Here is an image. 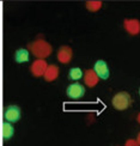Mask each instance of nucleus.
Segmentation results:
<instances>
[{
    "label": "nucleus",
    "instance_id": "f8f14e48",
    "mask_svg": "<svg viewBox=\"0 0 140 146\" xmlns=\"http://www.w3.org/2000/svg\"><path fill=\"white\" fill-rule=\"evenodd\" d=\"M15 134V127L12 123H9V122H4L3 123V138L5 140H9L13 137Z\"/></svg>",
    "mask_w": 140,
    "mask_h": 146
},
{
    "label": "nucleus",
    "instance_id": "f257e3e1",
    "mask_svg": "<svg viewBox=\"0 0 140 146\" xmlns=\"http://www.w3.org/2000/svg\"><path fill=\"white\" fill-rule=\"evenodd\" d=\"M30 53L36 58V59H43L46 60V58H48L53 53V47L48 41L43 40V38H37L35 40L31 43H29L28 46Z\"/></svg>",
    "mask_w": 140,
    "mask_h": 146
},
{
    "label": "nucleus",
    "instance_id": "39448f33",
    "mask_svg": "<svg viewBox=\"0 0 140 146\" xmlns=\"http://www.w3.org/2000/svg\"><path fill=\"white\" fill-rule=\"evenodd\" d=\"M48 67V64L46 60L43 59H36L33 61L31 66H30V72L35 78H40V77H43L44 72Z\"/></svg>",
    "mask_w": 140,
    "mask_h": 146
},
{
    "label": "nucleus",
    "instance_id": "4468645a",
    "mask_svg": "<svg viewBox=\"0 0 140 146\" xmlns=\"http://www.w3.org/2000/svg\"><path fill=\"white\" fill-rule=\"evenodd\" d=\"M103 6V3L102 1H98V0H91V1H88L85 4V7L88 9V11L90 12H98Z\"/></svg>",
    "mask_w": 140,
    "mask_h": 146
},
{
    "label": "nucleus",
    "instance_id": "7ed1b4c3",
    "mask_svg": "<svg viewBox=\"0 0 140 146\" xmlns=\"http://www.w3.org/2000/svg\"><path fill=\"white\" fill-rule=\"evenodd\" d=\"M4 117L6 120V122H9V123L18 122L22 117L21 108L18 106H9L4 111Z\"/></svg>",
    "mask_w": 140,
    "mask_h": 146
},
{
    "label": "nucleus",
    "instance_id": "0eeeda50",
    "mask_svg": "<svg viewBox=\"0 0 140 146\" xmlns=\"http://www.w3.org/2000/svg\"><path fill=\"white\" fill-rule=\"evenodd\" d=\"M95 73L97 74L100 79H103V80H107L110 76V71H109V66L108 64L104 61V60H97L94 65V68Z\"/></svg>",
    "mask_w": 140,
    "mask_h": 146
},
{
    "label": "nucleus",
    "instance_id": "ddd939ff",
    "mask_svg": "<svg viewBox=\"0 0 140 146\" xmlns=\"http://www.w3.org/2000/svg\"><path fill=\"white\" fill-rule=\"evenodd\" d=\"M84 76V72L80 67H72L68 72V78L71 79V80L73 82H78V80H80V79L83 78Z\"/></svg>",
    "mask_w": 140,
    "mask_h": 146
},
{
    "label": "nucleus",
    "instance_id": "9b49d317",
    "mask_svg": "<svg viewBox=\"0 0 140 146\" xmlns=\"http://www.w3.org/2000/svg\"><path fill=\"white\" fill-rule=\"evenodd\" d=\"M30 60V52L27 48H21L17 49L15 53V61L17 64H25Z\"/></svg>",
    "mask_w": 140,
    "mask_h": 146
},
{
    "label": "nucleus",
    "instance_id": "2eb2a0df",
    "mask_svg": "<svg viewBox=\"0 0 140 146\" xmlns=\"http://www.w3.org/2000/svg\"><path fill=\"white\" fill-rule=\"evenodd\" d=\"M125 146H139V144L135 139H128V140H126Z\"/></svg>",
    "mask_w": 140,
    "mask_h": 146
},
{
    "label": "nucleus",
    "instance_id": "423d86ee",
    "mask_svg": "<svg viewBox=\"0 0 140 146\" xmlns=\"http://www.w3.org/2000/svg\"><path fill=\"white\" fill-rule=\"evenodd\" d=\"M123 29L131 36H137L140 34V21L137 18H126L123 21Z\"/></svg>",
    "mask_w": 140,
    "mask_h": 146
},
{
    "label": "nucleus",
    "instance_id": "a211bd4d",
    "mask_svg": "<svg viewBox=\"0 0 140 146\" xmlns=\"http://www.w3.org/2000/svg\"><path fill=\"white\" fill-rule=\"evenodd\" d=\"M139 97H140V88H139Z\"/></svg>",
    "mask_w": 140,
    "mask_h": 146
},
{
    "label": "nucleus",
    "instance_id": "6e6552de",
    "mask_svg": "<svg viewBox=\"0 0 140 146\" xmlns=\"http://www.w3.org/2000/svg\"><path fill=\"white\" fill-rule=\"evenodd\" d=\"M73 58V50L70 46H61L59 48L58 54H56V59L60 64H68L71 62V60Z\"/></svg>",
    "mask_w": 140,
    "mask_h": 146
},
{
    "label": "nucleus",
    "instance_id": "f03ea898",
    "mask_svg": "<svg viewBox=\"0 0 140 146\" xmlns=\"http://www.w3.org/2000/svg\"><path fill=\"white\" fill-rule=\"evenodd\" d=\"M132 104V97L128 92L126 91H120V92L115 94L111 98V106L114 109H116L119 111H123L126 109H128Z\"/></svg>",
    "mask_w": 140,
    "mask_h": 146
},
{
    "label": "nucleus",
    "instance_id": "1a4fd4ad",
    "mask_svg": "<svg viewBox=\"0 0 140 146\" xmlns=\"http://www.w3.org/2000/svg\"><path fill=\"white\" fill-rule=\"evenodd\" d=\"M83 80H84V84L86 85L88 88H95L96 85L98 84L100 78L97 77V74L95 73V71L92 68H90V70H86L84 72Z\"/></svg>",
    "mask_w": 140,
    "mask_h": 146
},
{
    "label": "nucleus",
    "instance_id": "9d476101",
    "mask_svg": "<svg viewBox=\"0 0 140 146\" xmlns=\"http://www.w3.org/2000/svg\"><path fill=\"white\" fill-rule=\"evenodd\" d=\"M60 74V70L56 65H48V67L44 72V74H43V78H44V80L48 82V83H50V82H54V80H56Z\"/></svg>",
    "mask_w": 140,
    "mask_h": 146
},
{
    "label": "nucleus",
    "instance_id": "dca6fc26",
    "mask_svg": "<svg viewBox=\"0 0 140 146\" xmlns=\"http://www.w3.org/2000/svg\"><path fill=\"white\" fill-rule=\"evenodd\" d=\"M135 140L138 141V144H139V146H140V132L138 133V135H137V139H135Z\"/></svg>",
    "mask_w": 140,
    "mask_h": 146
},
{
    "label": "nucleus",
    "instance_id": "20e7f679",
    "mask_svg": "<svg viewBox=\"0 0 140 146\" xmlns=\"http://www.w3.org/2000/svg\"><path fill=\"white\" fill-rule=\"evenodd\" d=\"M66 94H67V96L71 100H80L85 95V86L78 82L72 83L71 85H68L67 90H66Z\"/></svg>",
    "mask_w": 140,
    "mask_h": 146
},
{
    "label": "nucleus",
    "instance_id": "f3484780",
    "mask_svg": "<svg viewBox=\"0 0 140 146\" xmlns=\"http://www.w3.org/2000/svg\"><path fill=\"white\" fill-rule=\"evenodd\" d=\"M137 121H138V123L140 125V113H139V114L137 115Z\"/></svg>",
    "mask_w": 140,
    "mask_h": 146
}]
</instances>
